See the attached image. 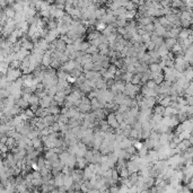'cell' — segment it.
<instances>
[{"label":"cell","instance_id":"cell-44","mask_svg":"<svg viewBox=\"0 0 193 193\" xmlns=\"http://www.w3.org/2000/svg\"><path fill=\"white\" fill-rule=\"evenodd\" d=\"M129 109H130V106L126 105V104H120L119 105V109L116 112H120V113H124V112H128Z\"/></svg>","mask_w":193,"mask_h":193},{"label":"cell","instance_id":"cell-10","mask_svg":"<svg viewBox=\"0 0 193 193\" xmlns=\"http://www.w3.org/2000/svg\"><path fill=\"white\" fill-rule=\"evenodd\" d=\"M53 98H54V97L48 94V95H46L44 98H41V100H40V106L45 107V109L50 107V106H51V102H52V100H53Z\"/></svg>","mask_w":193,"mask_h":193},{"label":"cell","instance_id":"cell-12","mask_svg":"<svg viewBox=\"0 0 193 193\" xmlns=\"http://www.w3.org/2000/svg\"><path fill=\"white\" fill-rule=\"evenodd\" d=\"M58 36H60V34H59V32H58V29H50L45 39L48 40L50 43H52L53 41H55V40L58 39Z\"/></svg>","mask_w":193,"mask_h":193},{"label":"cell","instance_id":"cell-30","mask_svg":"<svg viewBox=\"0 0 193 193\" xmlns=\"http://www.w3.org/2000/svg\"><path fill=\"white\" fill-rule=\"evenodd\" d=\"M148 151H149L148 147H147V146L144 144L141 148L138 149V154H139V156H140V157H145V156H147V155H148Z\"/></svg>","mask_w":193,"mask_h":193},{"label":"cell","instance_id":"cell-54","mask_svg":"<svg viewBox=\"0 0 193 193\" xmlns=\"http://www.w3.org/2000/svg\"><path fill=\"white\" fill-rule=\"evenodd\" d=\"M89 45H90V43H89V42H86V41H84V42L81 43V45H80V51L86 52V51H87V49L89 48Z\"/></svg>","mask_w":193,"mask_h":193},{"label":"cell","instance_id":"cell-46","mask_svg":"<svg viewBox=\"0 0 193 193\" xmlns=\"http://www.w3.org/2000/svg\"><path fill=\"white\" fill-rule=\"evenodd\" d=\"M25 112H26V114H27V116H28L29 120H31V119H34V118L36 116L35 112H34V111H33V109H31V107H29V109H26Z\"/></svg>","mask_w":193,"mask_h":193},{"label":"cell","instance_id":"cell-2","mask_svg":"<svg viewBox=\"0 0 193 193\" xmlns=\"http://www.w3.org/2000/svg\"><path fill=\"white\" fill-rule=\"evenodd\" d=\"M76 66H77V61L74 60V59H69L67 62H64V63L61 64V68H60V69H62V70L67 71V72L70 74L71 71L76 68Z\"/></svg>","mask_w":193,"mask_h":193},{"label":"cell","instance_id":"cell-25","mask_svg":"<svg viewBox=\"0 0 193 193\" xmlns=\"http://www.w3.org/2000/svg\"><path fill=\"white\" fill-rule=\"evenodd\" d=\"M74 184H75V181L71 175H66V176H64V187H67L68 190H69V187H71Z\"/></svg>","mask_w":193,"mask_h":193},{"label":"cell","instance_id":"cell-1","mask_svg":"<svg viewBox=\"0 0 193 193\" xmlns=\"http://www.w3.org/2000/svg\"><path fill=\"white\" fill-rule=\"evenodd\" d=\"M23 76V71L20 68H18V69H14V68H10L8 69V71H7V79H8V81H15L17 80L19 77H22Z\"/></svg>","mask_w":193,"mask_h":193},{"label":"cell","instance_id":"cell-9","mask_svg":"<svg viewBox=\"0 0 193 193\" xmlns=\"http://www.w3.org/2000/svg\"><path fill=\"white\" fill-rule=\"evenodd\" d=\"M96 174L94 172V169L90 167V165H87L86 167L84 168V181L87 180H92Z\"/></svg>","mask_w":193,"mask_h":193},{"label":"cell","instance_id":"cell-15","mask_svg":"<svg viewBox=\"0 0 193 193\" xmlns=\"http://www.w3.org/2000/svg\"><path fill=\"white\" fill-rule=\"evenodd\" d=\"M172 102H173V100H172L171 95H165V96L159 101V104L165 107H167V106H169V105H172Z\"/></svg>","mask_w":193,"mask_h":193},{"label":"cell","instance_id":"cell-53","mask_svg":"<svg viewBox=\"0 0 193 193\" xmlns=\"http://www.w3.org/2000/svg\"><path fill=\"white\" fill-rule=\"evenodd\" d=\"M146 85L149 87V88H156V87L158 86L157 84H156V81L154 80V79H149L147 83H146Z\"/></svg>","mask_w":193,"mask_h":193},{"label":"cell","instance_id":"cell-17","mask_svg":"<svg viewBox=\"0 0 193 193\" xmlns=\"http://www.w3.org/2000/svg\"><path fill=\"white\" fill-rule=\"evenodd\" d=\"M29 23L27 22V20H23V22H19L18 23V24H17V27H18V28H20L23 31V32L25 33H27L28 32V29H29Z\"/></svg>","mask_w":193,"mask_h":193},{"label":"cell","instance_id":"cell-27","mask_svg":"<svg viewBox=\"0 0 193 193\" xmlns=\"http://www.w3.org/2000/svg\"><path fill=\"white\" fill-rule=\"evenodd\" d=\"M157 50H158V52H159L161 57H164V55L168 54V53H169V51H171V50H169V49H168L165 44L161 45V46H158Z\"/></svg>","mask_w":193,"mask_h":193},{"label":"cell","instance_id":"cell-19","mask_svg":"<svg viewBox=\"0 0 193 193\" xmlns=\"http://www.w3.org/2000/svg\"><path fill=\"white\" fill-rule=\"evenodd\" d=\"M67 166H69L70 168H75V166H77V156L74 154H70V157L68 159Z\"/></svg>","mask_w":193,"mask_h":193},{"label":"cell","instance_id":"cell-50","mask_svg":"<svg viewBox=\"0 0 193 193\" xmlns=\"http://www.w3.org/2000/svg\"><path fill=\"white\" fill-rule=\"evenodd\" d=\"M116 32L119 33L120 35L124 36L126 34H128V29H127V27H118V28H116Z\"/></svg>","mask_w":193,"mask_h":193},{"label":"cell","instance_id":"cell-35","mask_svg":"<svg viewBox=\"0 0 193 193\" xmlns=\"http://www.w3.org/2000/svg\"><path fill=\"white\" fill-rule=\"evenodd\" d=\"M149 70L151 72H157V71H163V69L159 67V63H150L149 64Z\"/></svg>","mask_w":193,"mask_h":193},{"label":"cell","instance_id":"cell-41","mask_svg":"<svg viewBox=\"0 0 193 193\" xmlns=\"http://www.w3.org/2000/svg\"><path fill=\"white\" fill-rule=\"evenodd\" d=\"M45 161H46V158H45V156H42V155H40L39 158H37V164H39L40 167H41V168L44 167Z\"/></svg>","mask_w":193,"mask_h":193},{"label":"cell","instance_id":"cell-39","mask_svg":"<svg viewBox=\"0 0 193 193\" xmlns=\"http://www.w3.org/2000/svg\"><path fill=\"white\" fill-rule=\"evenodd\" d=\"M102 77H103L105 80H109V79H114V78H115V75L112 74V72H109V70H106L103 75H102Z\"/></svg>","mask_w":193,"mask_h":193},{"label":"cell","instance_id":"cell-43","mask_svg":"<svg viewBox=\"0 0 193 193\" xmlns=\"http://www.w3.org/2000/svg\"><path fill=\"white\" fill-rule=\"evenodd\" d=\"M146 48H147V50H149V51H152V50H156L157 49V45L155 44L152 41H149V42L145 43Z\"/></svg>","mask_w":193,"mask_h":193},{"label":"cell","instance_id":"cell-51","mask_svg":"<svg viewBox=\"0 0 193 193\" xmlns=\"http://www.w3.org/2000/svg\"><path fill=\"white\" fill-rule=\"evenodd\" d=\"M185 111H187L189 118H193V105H187Z\"/></svg>","mask_w":193,"mask_h":193},{"label":"cell","instance_id":"cell-48","mask_svg":"<svg viewBox=\"0 0 193 193\" xmlns=\"http://www.w3.org/2000/svg\"><path fill=\"white\" fill-rule=\"evenodd\" d=\"M58 92H59V89H58V87H57V85H55V86L51 87V88H50V89L48 90V94H49V95H51V96L54 97V95L57 93H58Z\"/></svg>","mask_w":193,"mask_h":193},{"label":"cell","instance_id":"cell-3","mask_svg":"<svg viewBox=\"0 0 193 193\" xmlns=\"http://www.w3.org/2000/svg\"><path fill=\"white\" fill-rule=\"evenodd\" d=\"M141 94L145 97H156L158 95V93L156 92L155 88H149L146 84L144 86H141Z\"/></svg>","mask_w":193,"mask_h":193},{"label":"cell","instance_id":"cell-4","mask_svg":"<svg viewBox=\"0 0 193 193\" xmlns=\"http://www.w3.org/2000/svg\"><path fill=\"white\" fill-rule=\"evenodd\" d=\"M127 168L129 169L130 173H138L140 171V166H139V163L135 161H132V159H129L127 161Z\"/></svg>","mask_w":193,"mask_h":193},{"label":"cell","instance_id":"cell-32","mask_svg":"<svg viewBox=\"0 0 193 193\" xmlns=\"http://www.w3.org/2000/svg\"><path fill=\"white\" fill-rule=\"evenodd\" d=\"M40 100H41V98L37 96V94L33 93L32 96H31V98H29V101H28V103H29V105H33V104H40Z\"/></svg>","mask_w":193,"mask_h":193},{"label":"cell","instance_id":"cell-40","mask_svg":"<svg viewBox=\"0 0 193 193\" xmlns=\"http://www.w3.org/2000/svg\"><path fill=\"white\" fill-rule=\"evenodd\" d=\"M93 157H94V151L93 149H88L86 152V155H85V158H86L87 161H88V163H92V161H93Z\"/></svg>","mask_w":193,"mask_h":193},{"label":"cell","instance_id":"cell-47","mask_svg":"<svg viewBox=\"0 0 193 193\" xmlns=\"http://www.w3.org/2000/svg\"><path fill=\"white\" fill-rule=\"evenodd\" d=\"M130 172H129V169L127 167H124V168H122L121 171H120V176L121 177H129L130 176Z\"/></svg>","mask_w":193,"mask_h":193},{"label":"cell","instance_id":"cell-21","mask_svg":"<svg viewBox=\"0 0 193 193\" xmlns=\"http://www.w3.org/2000/svg\"><path fill=\"white\" fill-rule=\"evenodd\" d=\"M90 105H92V109H93V111H95V109H103V107H102V104H101V102H100V100H98L97 97L90 100Z\"/></svg>","mask_w":193,"mask_h":193},{"label":"cell","instance_id":"cell-36","mask_svg":"<svg viewBox=\"0 0 193 193\" xmlns=\"http://www.w3.org/2000/svg\"><path fill=\"white\" fill-rule=\"evenodd\" d=\"M61 61L59 60V59H52V62H51V66L50 67L53 68V69H60L61 68Z\"/></svg>","mask_w":193,"mask_h":193},{"label":"cell","instance_id":"cell-26","mask_svg":"<svg viewBox=\"0 0 193 193\" xmlns=\"http://www.w3.org/2000/svg\"><path fill=\"white\" fill-rule=\"evenodd\" d=\"M57 76H58L59 79H63V80H68V77L70 76V74H69V72H67V71L62 70V69H59V70L57 71Z\"/></svg>","mask_w":193,"mask_h":193},{"label":"cell","instance_id":"cell-37","mask_svg":"<svg viewBox=\"0 0 193 193\" xmlns=\"http://www.w3.org/2000/svg\"><path fill=\"white\" fill-rule=\"evenodd\" d=\"M11 94H10L9 89H7V88H1L0 90V98H7V97H9Z\"/></svg>","mask_w":193,"mask_h":193},{"label":"cell","instance_id":"cell-29","mask_svg":"<svg viewBox=\"0 0 193 193\" xmlns=\"http://www.w3.org/2000/svg\"><path fill=\"white\" fill-rule=\"evenodd\" d=\"M96 85H97V88H98V89H106V88H109V87H107V84H106V80H105L103 77L96 81Z\"/></svg>","mask_w":193,"mask_h":193},{"label":"cell","instance_id":"cell-33","mask_svg":"<svg viewBox=\"0 0 193 193\" xmlns=\"http://www.w3.org/2000/svg\"><path fill=\"white\" fill-rule=\"evenodd\" d=\"M89 62H93V57H92V54H89V53H85V54L83 55V61H81V64L84 66V64L89 63Z\"/></svg>","mask_w":193,"mask_h":193},{"label":"cell","instance_id":"cell-57","mask_svg":"<svg viewBox=\"0 0 193 193\" xmlns=\"http://www.w3.org/2000/svg\"><path fill=\"white\" fill-rule=\"evenodd\" d=\"M32 94L33 93H24L23 94V98H24V100L25 101H27V102H28L29 101V98H31V96H32Z\"/></svg>","mask_w":193,"mask_h":193},{"label":"cell","instance_id":"cell-56","mask_svg":"<svg viewBox=\"0 0 193 193\" xmlns=\"http://www.w3.org/2000/svg\"><path fill=\"white\" fill-rule=\"evenodd\" d=\"M93 67H94V62H89V63L84 64V72H85V71L93 70Z\"/></svg>","mask_w":193,"mask_h":193},{"label":"cell","instance_id":"cell-22","mask_svg":"<svg viewBox=\"0 0 193 193\" xmlns=\"http://www.w3.org/2000/svg\"><path fill=\"white\" fill-rule=\"evenodd\" d=\"M16 105H18L22 109H28L29 103L27 101L24 100L23 97H20V98H18V100L16 101Z\"/></svg>","mask_w":193,"mask_h":193},{"label":"cell","instance_id":"cell-45","mask_svg":"<svg viewBox=\"0 0 193 193\" xmlns=\"http://www.w3.org/2000/svg\"><path fill=\"white\" fill-rule=\"evenodd\" d=\"M144 28H145V31L147 33H154V31H155L154 23H150V24H148V25L144 26Z\"/></svg>","mask_w":193,"mask_h":193},{"label":"cell","instance_id":"cell-23","mask_svg":"<svg viewBox=\"0 0 193 193\" xmlns=\"http://www.w3.org/2000/svg\"><path fill=\"white\" fill-rule=\"evenodd\" d=\"M3 10H5V13H6V15H7L8 18H14L15 15H16V11H15V9L11 7V5H10V6L8 5V6H7Z\"/></svg>","mask_w":193,"mask_h":193},{"label":"cell","instance_id":"cell-5","mask_svg":"<svg viewBox=\"0 0 193 193\" xmlns=\"http://www.w3.org/2000/svg\"><path fill=\"white\" fill-rule=\"evenodd\" d=\"M85 77L86 79H92V80H95L97 81L98 79L102 78V74H101L100 71H96V70H89V71H85Z\"/></svg>","mask_w":193,"mask_h":193},{"label":"cell","instance_id":"cell-38","mask_svg":"<svg viewBox=\"0 0 193 193\" xmlns=\"http://www.w3.org/2000/svg\"><path fill=\"white\" fill-rule=\"evenodd\" d=\"M96 52H100L98 51V46H96V45H93L90 44L89 48L87 49L86 53H89V54H94V53H96Z\"/></svg>","mask_w":193,"mask_h":193},{"label":"cell","instance_id":"cell-34","mask_svg":"<svg viewBox=\"0 0 193 193\" xmlns=\"http://www.w3.org/2000/svg\"><path fill=\"white\" fill-rule=\"evenodd\" d=\"M165 109H166V107L163 106V105H161V104H158V105H155V107H154V113H157V114H161V115H164Z\"/></svg>","mask_w":193,"mask_h":193},{"label":"cell","instance_id":"cell-28","mask_svg":"<svg viewBox=\"0 0 193 193\" xmlns=\"http://www.w3.org/2000/svg\"><path fill=\"white\" fill-rule=\"evenodd\" d=\"M128 19H124V18H120L118 17L115 22V26L116 27H127L128 26Z\"/></svg>","mask_w":193,"mask_h":193},{"label":"cell","instance_id":"cell-20","mask_svg":"<svg viewBox=\"0 0 193 193\" xmlns=\"http://www.w3.org/2000/svg\"><path fill=\"white\" fill-rule=\"evenodd\" d=\"M87 164H89L85 157H77V167L80 169H84L87 166Z\"/></svg>","mask_w":193,"mask_h":193},{"label":"cell","instance_id":"cell-7","mask_svg":"<svg viewBox=\"0 0 193 193\" xmlns=\"http://www.w3.org/2000/svg\"><path fill=\"white\" fill-rule=\"evenodd\" d=\"M193 34L192 28H182L180 32V35L177 37V41H184V40L189 39Z\"/></svg>","mask_w":193,"mask_h":193},{"label":"cell","instance_id":"cell-6","mask_svg":"<svg viewBox=\"0 0 193 193\" xmlns=\"http://www.w3.org/2000/svg\"><path fill=\"white\" fill-rule=\"evenodd\" d=\"M106 120H107V122H109V127L113 129H115L118 128V127H120V123L118 122V119H116V115H115V113H109L106 116Z\"/></svg>","mask_w":193,"mask_h":193},{"label":"cell","instance_id":"cell-49","mask_svg":"<svg viewBox=\"0 0 193 193\" xmlns=\"http://www.w3.org/2000/svg\"><path fill=\"white\" fill-rule=\"evenodd\" d=\"M141 37H142V42L144 43L149 42V41H151V33H145Z\"/></svg>","mask_w":193,"mask_h":193},{"label":"cell","instance_id":"cell-18","mask_svg":"<svg viewBox=\"0 0 193 193\" xmlns=\"http://www.w3.org/2000/svg\"><path fill=\"white\" fill-rule=\"evenodd\" d=\"M32 146L35 149H39V148H41V147H43V146H44V142H43L42 138L37 137V138L32 139Z\"/></svg>","mask_w":193,"mask_h":193},{"label":"cell","instance_id":"cell-42","mask_svg":"<svg viewBox=\"0 0 193 193\" xmlns=\"http://www.w3.org/2000/svg\"><path fill=\"white\" fill-rule=\"evenodd\" d=\"M184 96H193V81H191L190 86L185 89V95Z\"/></svg>","mask_w":193,"mask_h":193},{"label":"cell","instance_id":"cell-31","mask_svg":"<svg viewBox=\"0 0 193 193\" xmlns=\"http://www.w3.org/2000/svg\"><path fill=\"white\" fill-rule=\"evenodd\" d=\"M131 83H132V84H135V85H142V83H141V74H135V75H133Z\"/></svg>","mask_w":193,"mask_h":193},{"label":"cell","instance_id":"cell-16","mask_svg":"<svg viewBox=\"0 0 193 193\" xmlns=\"http://www.w3.org/2000/svg\"><path fill=\"white\" fill-rule=\"evenodd\" d=\"M55 43H57V50H58V51L64 52V50L67 49V43L64 42L61 37H60V39H57Z\"/></svg>","mask_w":193,"mask_h":193},{"label":"cell","instance_id":"cell-55","mask_svg":"<svg viewBox=\"0 0 193 193\" xmlns=\"http://www.w3.org/2000/svg\"><path fill=\"white\" fill-rule=\"evenodd\" d=\"M115 115H116V119H118V122L119 123H122L123 121H124V115H123V113L115 112Z\"/></svg>","mask_w":193,"mask_h":193},{"label":"cell","instance_id":"cell-13","mask_svg":"<svg viewBox=\"0 0 193 193\" xmlns=\"http://www.w3.org/2000/svg\"><path fill=\"white\" fill-rule=\"evenodd\" d=\"M69 157H70V152H69L68 150H64V151H62V152L59 154V159H60V161H61V164L63 165V166L67 165Z\"/></svg>","mask_w":193,"mask_h":193},{"label":"cell","instance_id":"cell-14","mask_svg":"<svg viewBox=\"0 0 193 193\" xmlns=\"http://www.w3.org/2000/svg\"><path fill=\"white\" fill-rule=\"evenodd\" d=\"M43 121H44V123L46 124V127H51L52 124L57 121V116L53 115V114H48L45 118H43Z\"/></svg>","mask_w":193,"mask_h":193},{"label":"cell","instance_id":"cell-8","mask_svg":"<svg viewBox=\"0 0 193 193\" xmlns=\"http://www.w3.org/2000/svg\"><path fill=\"white\" fill-rule=\"evenodd\" d=\"M52 62V51L50 50H46L45 53L43 54V59H42V64L44 67H50Z\"/></svg>","mask_w":193,"mask_h":193},{"label":"cell","instance_id":"cell-11","mask_svg":"<svg viewBox=\"0 0 193 193\" xmlns=\"http://www.w3.org/2000/svg\"><path fill=\"white\" fill-rule=\"evenodd\" d=\"M151 41L155 43V44L158 46H161V45L165 44V39L163 37V36H159L157 35L156 33H151Z\"/></svg>","mask_w":193,"mask_h":193},{"label":"cell","instance_id":"cell-52","mask_svg":"<svg viewBox=\"0 0 193 193\" xmlns=\"http://www.w3.org/2000/svg\"><path fill=\"white\" fill-rule=\"evenodd\" d=\"M20 63H22V62H20L19 60H14V61L10 63V68L18 69V68H20Z\"/></svg>","mask_w":193,"mask_h":193},{"label":"cell","instance_id":"cell-24","mask_svg":"<svg viewBox=\"0 0 193 193\" xmlns=\"http://www.w3.org/2000/svg\"><path fill=\"white\" fill-rule=\"evenodd\" d=\"M177 43V39L175 37H168V39H165V45L167 46L169 50L173 49V46Z\"/></svg>","mask_w":193,"mask_h":193}]
</instances>
